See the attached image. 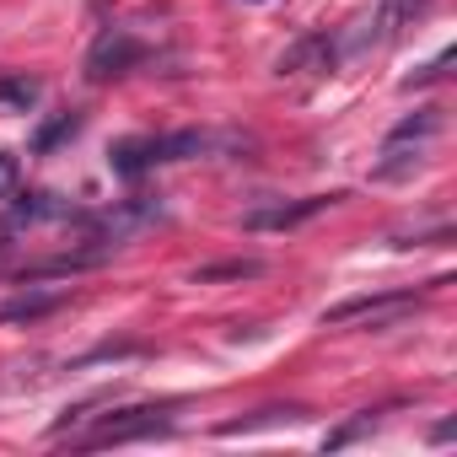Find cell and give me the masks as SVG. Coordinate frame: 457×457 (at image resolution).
I'll list each match as a JSON object with an SVG mask.
<instances>
[{
	"mask_svg": "<svg viewBox=\"0 0 457 457\" xmlns=\"http://www.w3.org/2000/svg\"><path fill=\"white\" fill-rule=\"evenodd\" d=\"M172 403H140V409H119L108 414L81 446H124V441H145V436H167L172 430Z\"/></svg>",
	"mask_w": 457,
	"mask_h": 457,
	"instance_id": "6da1fadb",
	"label": "cell"
},
{
	"mask_svg": "<svg viewBox=\"0 0 457 457\" xmlns=\"http://www.w3.org/2000/svg\"><path fill=\"white\" fill-rule=\"evenodd\" d=\"M403 312H414V291H377V296H350V302L328 307V312H323V328H339V323L387 328V323H398Z\"/></svg>",
	"mask_w": 457,
	"mask_h": 457,
	"instance_id": "7a4b0ae2",
	"label": "cell"
},
{
	"mask_svg": "<svg viewBox=\"0 0 457 457\" xmlns=\"http://www.w3.org/2000/svg\"><path fill=\"white\" fill-rule=\"evenodd\" d=\"M135 65H145V44L135 38V33H124V28H108L97 44H92V54H87V81H113V76H129Z\"/></svg>",
	"mask_w": 457,
	"mask_h": 457,
	"instance_id": "3957f363",
	"label": "cell"
},
{
	"mask_svg": "<svg viewBox=\"0 0 457 457\" xmlns=\"http://www.w3.org/2000/svg\"><path fill=\"white\" fill-rule=\"evenodd\" d=\"M345 194H312V199H296V204H275V210H248L243 215V226L248 232H286V226H302V220H312L318 210H328V204H339Z\"/></svg>",
	"mask_w": 457,
	"mask_h": 457,
	"instance_id": "277c9868",
	"label": "cell"
},
{
	"mask_svg": "<svg viewBox=\"0 0 457 457\" xmlns=\"http://www.w3.org/2000/svg\"><path fill=\"white\" fill-rule=\"evenodd\" d=\"M430 12V0H377V12H371V44H393L403 28H414L420 17Z\"/></svg>",
	"mask_w": 457,
	"mask_h": 457,
	"instance_id": "5b68a950",
	"label": "cell"
},
{
	"mask_svg": "<svg viewBox=\"0 0 457 457\" xmlns=\"http://www.w3.org/2000/svg\"><path fill=\"white\" fill-rule=\"evenodd\" d=\"M210 145H215V135H204V129H178V135H156L151 140L156 162H188V156H204Z\"/></svg>",
	"mask_w": 457,
	"mask_h": 457,
	"instance_id": "8992f818",
	"label": "cell"
},
{
	"mask_svg": "<svg viewBox=\"0 0 457 457\" xmlns=\"http://www.w3.org/2000/svg\"><path fill=\"white\" fill-rule=\"evenodd\" d=\"M60 302H65V291H22L17 302L0 307V323H33V318H49Z\"/></svg>",
	"mask_w": 457,
	"mask_h": 457,
	"instance_id": "52a82bcc",
	"label": "cell"
},
{
	"mask_svg": "<svg viewBox=\"0 0 457 457\" xmlns=\"http://www.w3.org/2000/svg\"><path fill=\"white\" fill-rule=\"evenodd\" d=\"M54 215H71L54 194H22V199L6 210V226H38V220H54Z\"/></svg>",
	"mask_w": 457,
	"mask_h": 457,
	"instance_id": "ba28073f",
	"label": "cell"
},
{
	"mask_svg": "<svg viewBox=\"0 0 457 457\" xmlns=\"http://www.w3.org/2000/svg\"><path fill=\"white\" fill-rule=\"evenodd\" d=\"M436 129H441V108H420V113H409L403 124H393L387 145H425Z\"/></svg>",
	"mask_w": 457,
	"mask_h": 457,
	"instance_id": "9c48e42d",
	"label": "cell"
},
{
	"mask_svg": "<svg viewBox=\"0 0 457 457\" xmlns=\"http://www.w3.org/2000/svg\"><path fill=\"white\" fill-rule=\"evenodd\" d=\"M151 162H156L151 140H119V145L108 151V167H113L119 178H140V172H145Z\"/></svg>",
	"mask_w": 457,
	"mask_h": 457,
	"instance_id": "30bf717a",
	"label": "cell"
},
{
	"mask_svg": "<svg viewBox=\"0 0 457 457\" xmlns=\"http://www.w3.org/2000/svg\"><path fill=\"white\" fill-rule=\"evenodd\" d=\"M38 97H44V81L38 76H0V108L28 113V108H38Z\"/></svg>",
	"mask_w": 457,
	"mask_h": 457,
	"instance_id": "8fae6325",
	"label": "cell"
},
{
	"mask_svg": "<svg viewBox=\"0 0 457 457\" xmlns=\"http://www.w3.org/2000/svg\"><path fill=\"white\" fill-rule=\"evenodd\" d=\"M302 414H307L302 403H270V409H259L253 420H226L220 436H248V430H259V425H280V420H302Z\"/></svg>",
	"mask_w": 457,
	"mask_h": 457,
	"instance_id": "7c38bea8",
	"label": "cell"
},
{
	"mask_svg": "<svg viewBox=\"0 0 457 457\" xmlns=\"http://www.w3.org/2000/svg\"><path fill=\"white\" fill-rule=\"evenodd\" d=\"M253 275H264V264H259V259H226V264H204V270H194V286H215V280H253Z\"/></svg>",
	"mask_w": 457,
	"mask_h": 457,
	"instance_id": "4fadbf2b",
	"label": "cell"
},
{
	"mask_svg": "<svg viewBox=\"0 0 457 457\" xmlns=\"http://www.w3.org/2000/svg\"><path fill=\"white\" fill-rule=\"evenodd\" d=\"M92 264H103V248L97 253H71V259H49V264H28L22 270V286L28 280H44V275H76V270H92Z\"/></svg>",
	"mask_w": 457,
	"mask_h": 457,
	"instance_id": "5bb4252c",
	"label": "cell"
},
{
	"mask_svg": "<svg viewBox=\"0 0 457 457\" xmlns=\"http://www.w3.org/2000/svg\"><path fill=\"white\" fill-rule=\"evenodd\" d=\"M76 129H81V113H60V119H49V124L33 135V151H38V156H49V151H54V145H65Z\"/></svg>",
	"mask_w": 457,
	"mask_h": 457,
	"instance_id": "9a60e30c",
	"label": "cell"
},
{
	"mask_svg": "<svg viewBox=\"0 0 457 457\" xmlns=\"http://www.w3.org/2000/svg\"><path fill=\"white\" fill-rule=\"evenodd\" d=\"M323 54L334 60L328 38H302L296 49H286V54H280V65H275V71H280V76H291V71H302V65H312V60H323Z\"/></svg>",
	"mask_w": 457,
	"mask_h": 457,
	"instance_id": "2e32d148",
	"label": "cell"
},
{
	"mask_svg": "<svg viewBox=\"0 0 457 457\" xmlns=\"http://www.w3.org/2000/svg\"><path fill=\"white\" fill-rule=\"evenodd\" d=\"M452 60H457V54H452V49H441V54H436V60H430V65H420V71H414V76H409V81H403V87H409V92H414V87H430V81H441V76H446V65H452Z\"/></svg>",
	"mask_w": 457,
	"mask_h": 457,
	"instance_id": "e0dca14e",
	"label": "cell"
},
{
	"mask_svg": "<svg viewBox=\"0 0 457 457\" xmlns=\"http://www.w3.org/2000/svg\"><path fill=\"white\" fill-rule=\"evenodd\" d=\"M361 430H371V409H361V414H355L350 425H339L334 436H323V446H345V441H355Z\"/></svg>",
	"mask_w": 457,
	"mask_h": 457,
	"instance_id": "ac0fdd59",
	"label": "cell"
},
{
	"mask_svg": "<svg viewBox=\"0 0 457 457\" xmlns=\"http://www.w3.org/2000/svg\"><path fill=\"white\" fill-rule=\"evenodd\" d=\"M17 178H22V167H17V156H12V151H0V199H12V188H17Z\"/></svg>",
	"mask_w": 457,
	"mask_h": 457,
	"instance_id": "d6986e66",
	"label": "cell"
},
{
	"mask_svg": "<svg viewBox=\"0 0 457 457\" xmlns=\"http://www.w3.org/2000/svg\"><path fill=\"white\" fill-rule=\"evenodd\" d=\"M0 259H6V243H0Z\"/></svg>",
	"mask_w": 457,
	"mask_h": 457,
	"instance_id": "ffe728a7",
	"label": "cell"
}]
</instances>
